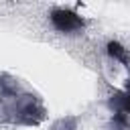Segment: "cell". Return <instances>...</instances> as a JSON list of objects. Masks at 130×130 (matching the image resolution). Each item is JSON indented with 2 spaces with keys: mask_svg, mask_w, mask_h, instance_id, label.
Segmentation results:
<instances>
[{
  "mask_svg": "<svg viewBox=\"0 0 130 130\" xmlns=\"http://www.w3.org/2000/svg\"><path fill=\"white\" fill-rule=\"evenodd\" d=\"M51 22H53V26H55L57 30H61V32H73V30H79V28L83 26L81 16H77V14L71 12V10H63V8L53 10Z\"/></svg>",
  "mask_w": 130,
  "mask_h": 130,
  "instance_id": "cell-1",
  "label": "cell"
},
{
  "mask_svg": "<svg viewBox=\"0 0 130 130\" xmlns=\"http://www.w3.org/2000/svg\"><path fill=\"white\" fill-rule=\"evenodd\" d=\"M108 53H110L114 59H118V61H122V63H128V51H126L120 43L110 41V43H108Z\"/></svg>",
  "mask_w": 130,
  "mask_h": 130,
  "instance_id": "cell-2",
  "label": "cell"
},
{
  "mask_svg": "<svg viewBox=\"0 0 130 130\" xmlns=\"http://www.w3.org/2000/svg\"><path fill=\"white\" fill-rule=\"evenodd\" d=\"M126 93H128V95H130V87H128V91H126Z\"/></svg>",
  "mask_w": 130,
  "mask_h": 130,
  "instance_id": "cell-3",
  "label": "cell"
}]
</instances>
